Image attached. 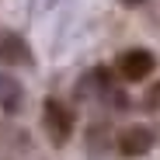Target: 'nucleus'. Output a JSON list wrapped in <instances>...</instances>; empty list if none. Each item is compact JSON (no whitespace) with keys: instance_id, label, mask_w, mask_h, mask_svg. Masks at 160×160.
Returning a JSON list of instances; mask_svg holds the SVG:
<instances>
[{"instance_id":"1","label":"nucleus","mask_w":160,"mask_h":160,"mask_svg":"<svg viewBox=\"0 0 160 160\" xmlns=\"http://www.w3.org/2000/svg\"><path fill=\"white\" fill-rule=\"evenodd\" d=\"M42 125H45V132H49V139L56 143V146H63L70 136H73V125H77V118H73V112L66 108L63 101H45L42 104Z\"/></svg>"},{"instance_id":"2","label":"nucleus","mask_w":160,"mask_h":160,"mask_svg":"<svg viewBox=\"0 0 160 160\" xmlns=\"http://www.w3.org/2000/svg\"><path fill=\"white\" fill-rule=\"evenodd\" d=\"M153 66H157V59H153L150 49H129L118 56V73L125 80H146L153 73Z\"/></svg>"},{"instance_id":"3","label":"nucleus","mask_w":160,"mask_h":160,"mask_svg":"<svg viewBox=\"0 0 160 160\" xmlns=\"http://www.w3.org/2000/svg\"><path fill=\"white\" fill-rule=\"evenodd\" d=\"M118 150H122V157H143V153H150L153 150V129H146V125L125 129L118 136Z\"/></svg>"},{"instance_id":"4","label":"nucleus","mask_w":160,"mask_h":160,"mask_svg":"<svg viewBox=\"0 0 160 160\" xmlns=\"http://www.w3.org/2000/svg\"><path fill=\"white\" fill-rule=\"evenodd\" d=\"M0 59H4V63H24V66H28V63H32V49H28V42H24L21 35L0 32Z\"/></svg>"},{"instance_id":"5","label":"nucleus","mask_w":160,"mask_h":160,"mask_svg":"<svg viewBox=\"0 0 160 160\" xmlns=\"http://www.w3.org/2000/svg\"><path fill=\"white\" fill-rule=\"evenodd\" d=\"M0 104L4 112H18L21 104V84H14L11 77H0Z\"/></svg>"},{"instance_id":"6","label":"nucleus","mask_w":160,"mask_h":160,"mask_svg":"<svg viewBox=\"0 0 160 160\" xmlns=\"http://www.w3.org/2000/svg\"><path fill=\"white\" fill-rule=\"evenodd\" d=\"M122 4H125V7H136V4H143V0H122Z\"/></svg>"}]
</instances>
